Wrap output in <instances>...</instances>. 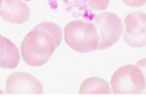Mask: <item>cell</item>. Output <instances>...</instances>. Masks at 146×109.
<instances>
[{"mask_svg": "<svg viewBox=\"0 0 146 109\" xmlns=\"http://www.w3.org/2000/svg\"><path fill=\"white\" fill-rule=\"evenodd\" d=\"M52 36L43 28L34 26L23 39L21 53L25 64L32 67L44 65L56 49Z\"/></svg>", "mask_w": 146, "mask_h": 109, "instance_id": "obj_1", "label": "cell"}, {"mask_svg": "<svg viewBox=\"0 0 146 109\" xmlns=\"http://www.w3.org/2000/svg\"><path fill=\"white\" fill-rule=\"evenodd\" d=\"M64 41L74 51L87 53L98 49L99 33L94 23L76 19L65 25Z\"/></svg>", "mask_w": 146, "mask_h": 109, "instance_id": "obj_2", "label": "cell"}, {"mask_svg": "<svg viewBox=\"0 0 146 109\" xmlns=\"http://www.w3.org/2000/svg\"><path fill=\"white\" fill-rule=\"evenodd\" d=\"M111 86L115 94H140L146 90L145 75L137 64L124 65L113 73Z\"/></svg>", "mask_w": 146, "mask_h": 109, "instance_id": "obj_3", "label": "cell"}, {"mask_svg": "<svg viewBox=\"0 0 146 109\" xmlns=\"http://www.w3.org/2000/svg\"><path fill=\"white\" fill-rule=\"evenodd\" d=\"M99 33V50L107 49L119 41L123 34L124 24L122 19L114 12L103 11L94 19Z\"/></svg>", "mask_w": 146, "mask_h": 109, "instance_id": "obj_4", "label": "cell"}, {"mask_svg": "<svg viewBox=\"0 0 146 109\" xmlns=\"http://www.w3.org/2000/svg\"><path fill=\"white\" fill-rule=\"evenodd\" d=\"M123 40L131 48L146 45V12L136 10L128 14L123 20Z\"/></svg>", "mask_w": 146, "mask_h": 109, "instance_id": "obj_5", "label": "cell"}, {"mask_svg": "<svg viewBox=\"0 0 146 109\" xmlns=\"http://www.w3.org/2000/svg\"><path fill=\"white\" fill-rule=\"evenodd\" d=\"M6 92L8 94H41L43 93V87L41 82L31 74L24 72H14L7 78Z\"/></svg>", "mask_w": 146, "mask_h": 109, "instance_id": "obj_6", "label": "cell"}, {"mask_svg": "<svg viewBox=\"0 0 146 109\" xmlns=\"http://www.w3.org/2000/svg\"><path fill=\"white\" fill-rule=\"evenodd\" d=\"M31 10L23 0H3L0 17L10 24H23L30 19Z\"/></svg>", "mask_w": 146, "mask_h": 109, "instance_id": "obj_7", "label": "cell"}, {"mask_svg": "<svg viewBox=\"0 0 146 109\" xmlns=\"http://www.w3.org/2000/svg\"><path fill=\"white\" fill-rule=\"evenodd\" d=\"M80 94H110L112 93V86L100 77L86 78L79 89Z\"/></svg>", "mask_w": 146, "mask_h": 109, "instance_id": "obj_8", "label": "cell"}, {"mask_svg": "<svg viewBox=\"0 0 146 109\" xmlns=\"http://www.w3.org/2000/svg\"><path fill=\"white\" fill-rule=\"evenodd\" d=\"M21 54L18 51V48L15 45L14 42H11L9 39H7V45L3 57L0 60V67L5 69H14L19 64Z\"/></svg>", "mask_w": 146, "mask_h": 109, "instance_id": "obj_9", "label": "cell"}, {"mask_svg": "<svg viewBox=\"0 0 146 109\" xmlns=\"http://www.w3.org/2000/svg\"><path fill=\"white\" fill-rule=\"evenodd\" d=\"M35 26L36 27H40V28H43L44 31H47L52 36L56 47H58L60 44L62 39H63V33H62L60 27L57 24H55L52 22H42V23H40V24L35 25Z\"/></svg>", "mask_w": 146, "mask_h": 109, "instance_id": "obj_10", "label": "cell"}, {"mask_svg": "<svg viewBox=\"0 0 146 109\" xmlns=\"http://www.w3.org/2000/svg\"><path fill=\"white\" fill-rule=\"evenodd\" d=\"M94 10H105L110 3V0H83Z\"/></svg>", "mask_w": 146, "mask_h": 109, "instance_id": "obj_11", "label": "cell"}, {"mask_svg": "<svg viewBox=\"0 0 146 109\" xmlns=\"http://www.w3.org/2000/svg\"><path fill=\"white\" fill-rule=\"evenodd\" d=\"M6 45H7V37L2 36V35L0 34V60H1V58L3 57V54H5Z\"/></svg>", "mask_w": 146, "mask_h": 109, "instance_id": "obj_12", "label": "cell"}, {"mask_svg": "<svg viewBox=\"0 0 146 109\" xmlns=\"http://www.w3.org/2000/svg\"><path fill=\"white\" fill-rule=\"evenodd\" d=\"M146 3V0H130V1H127L125 5L129 6V7H133V8H137V7H141Z\"/></svg>", "mask_w": 146, "mask_h": 109, "instance_id": "obj_13", "label": "cell"}, {"mask_svg": "<svg viewBox=\"0 0 146 109\" xmlns=\"http://www.w3.org/2000/svg\"><path fill=\"white\" fill-rule=\"evenodd\" d=\"M143 70L144 75H145V79H146V58H143V59H139L137 62H136Z\"/></svg>", "mask_w": 146, "mask_h": 109, "instance_id": "obj_14", "label": "cell"}, {"mask_svg": "<svg viewBox=\"0 0 146 109\" xmlns=\"http://www.w3.org/2000/svg\"><path fill=\"white\" fill-rule=\"evenodd\" d=\"M2 3H3V0H0V9H1V7H2Z\"/></svg>", "mask_w": 146, "mask_h": 109, "instance_id": "obj_15", "label": "cell"}, {"mask_svg": "<svg viewBox=\"0 0 146 109\" xmlns=\"http://www.w3.org/2000/svg\"><path fill=\"white\" fill-rule=\"evenodd\" d=\"M122 1H123V2H124V3H125V2H127V1H130V0H122Z\"/></svg>", "mask_w": 146, "mask_h": 109, "instance_id": "obj_16", "label": "cell"}, {"mask_svg": "<svg viewBox=\"0 0 146 109\" xmlns=\"http://www.w3.org/2000/svg\"><path fill=\"white\" fill-rule=\"evenodd\" d=\"M2 93H3V92H2V91H1V90H0V94H2Z\"/></svg>", "mask_w": 146, "mask_h": 109, "instance_id": "obj_17", "label": "cell"}]
</instances>
